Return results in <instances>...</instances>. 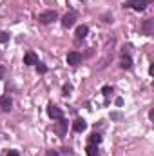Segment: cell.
I'll list each match as a JSON object with an SVG mask.
<instances>
[{"label": "cell", "mask_w": 154, "mask_h": 156, "mask_svg": "<svg viewBox=\"0 0 154 156\" xmlns=\"http://www.w3.org/2000/svg\"><path fill=\"white\" fill-rule=\"evenodd\" d=\"M47 115H49V118H53V120H62V118H64L62 109L56 107V105H53V104L47 105Z\"/></svg>", "instance_id": "6da1fadb"}, {"label": "cell", "mask_w": 154, "mask_h": 156, "mask_svg": "<svg viewBox=\"0 0 154 156\" xmlns=\"http://www.w3.org/2000/svg\"><path fill=\"white\" fill-rule=\"evenodd\" d=\"M56 18V11H44V13H40L38 15V20L42 22V24H51L53 20Z\"/></svg>", "instance_id": "7a4b0ae2"}, {"label": "cell", "mask_w": 154, "mask_h": 156, "mask_svg": "<svg viewBox=\"0 0 154 156\" xmlns=\"http://www.w3.org/2000/svg\"><path fill=\"white\" fill-rule=\"evenodd\" d=\"M11 107H13L11 96H9V94L2 96V98H0V111H2V113H7V111H11Z\"/></svg>", "instance_id": "3957f363"}, {"label": "cell", "mask_w": 154, "mask_h": 156, "mask_svg": "<svg viewBox=\"0 0 154 156\" xmlns=\"http://www.w3.org/2000/svg\"><path fill=\"white\" fill-rule=\"evenodd\" d=\"M82 62V56L78 55L76 51H71V53H67V64L69 66H78Z\"/></svg>", "instance_id": "277c9868"}, {"label": "cell", "mask_w": 154, "mask_h": 156, "mask_svg": "<svg viewBox=\"0 0 154 156\" xmlns=\"http://www.w3.org/2000/svg\"><path fill=\"white\" fill-rule=\"evenodd\" d=\"M24 64H26V66H37V64H38V56L29 51V53H26V56H24Z\"/></svg>", "instance_id": "5b68a950"}, {"label": "cell", "mask_w": 154, "mask_h": 156, "mask_svg": "<svg viewBox=\"0 0 154 156\" xmlns=\"http://www.w3.org/2000/svg\"><path fill=\"white\" fill-rule=\"evenodd\" d=\"M129 5L134 9V11H143L147 7V2L145 0H129Z\"/></svg>", "instance_id": "8992f818"}, {"label": "cell", "mask_w": 154, "mask_h": 156, "mask_svg": "<svg viewBox=\"0 0 154 156\" xmlns=\"http://www.w3.org/2000/svg\"><path fill=\"white\" fill-rule=\"evenodd\" d=\"M75 20H76V16H75L73 13H69V15H65V16L62 18V26H64V27H73V26H75Z\"/></svg>", "instance_id": "52a82bcc"}, {"label": "cell", "mask_w": 154, "mask_h": 156, "mask_svg": "<svg viewBox=\"0 0 154 156\" xmlns=\"http://www.w3.org/2000/svg\"><path fill=\"white\" fill-rule=\"evenodd\" d=\"M73 129L76 131V133H83L85 129H87V123H85V120H82V118H78L73 122Z\"/></svg>", "instance_id": "ba28073f"}, {"label": "cell", "mask_w": 154, "mask_h": 156, "mask_svg": "<svg viewBox=\"0 0 154 156\" xmlns=\"http://www.w3.org/2000/svg\"><path fill=\"white\" fill-rule=\"evenodd\" d=\"M87 33H89V27L87 26H78L76 27V38H85L87 37Z\"/></svg>", "instance_id": "9c48e42d"}, {"label": "cell", "mask_w": 154, "mask_h": 156, "mask_svg": "<svg viewBox=\"0 0 154 156\" xmlns=\"http://www.w3.org/2000/svg\"><path fill=\"white\" fill-rule=\"evenodd\" d=\"M65 129H67V122L62 118V120H60V123L56 125V133H58V134H64V133H65Z\"/></svg>", "instance_id": "30bf717a"}, {"label": "cell", "mask_w": 154, "mask_h": 156, "mask_svg": "<svg viewBox=\"0 0 154 156\" xmlns=\"http://www.w3.org/2000/svg\"><path fill=\"white\" fill-rule=\"evenodd\" d=\"M102 142V136L98 134V133H93L91 136H89V144H93V145H98Z\"/></svg>", "instance_id": "8fae6325"}, {"label": "cell", "mask_w": 154, "mask_h": 156, "mask_svg": "<svg viewBox=\"0 0 154 156\" xmlns=\"http://www.w3.org/2000/svg\"><path fill=\"white\" fill-rule=\"evenodd\" d=\"M121 67H123V69H131V67H132L131 56H123V58H121Z\"/></svg>", "instance_id": "7c38bea8"}, {"label": "cell", "mask_w": 154, "mask_h": 156, "mask_svg": "<svg viewBox=\"0 0 154 156\" xmlns=\"http://www.w3.org/2000/svg\"><path fill=\"white\" fill-rule=\"evenodd\" d=\"M85 151H87V156H94V154H98V153H96L98 149H96V145H93V144H89Z\"/></svg>", "instance_id": "4fadbf2b"}, {"label": "cell", "mask_w": 154, "mask_h": 156, "mask_svg": "<svg viewBox=\"0 0 154 156\" xmlns=\"http://www.w3.org/2000/svg\"><path fill=\"white\" fill-rule=\"evenodd\" d=\"M0 42H2V44L9 42V33H5V31H0Z\"/></svg>", "instance_id": "5bb4252c"}, {"label": "cell", "mask_w": 154, "mask_h": 156, "mask_svg": "<svg viewBox=\"0 0 154 156\" xmlns=\"http://www.w3.org/2000/svg\"><path fill=\"white\" fill-rule=\"evenodd\" d=\"M37 69H38V73L40 75H44V73H47V66H45V64H37Z\"/></svg>", "instance_id": "9a60e30c"}, {"label": "cell", "mask_w": 154, "mask_h": 156, "mask_svg": "<svg viewBox=\"0 0 154 156\" xmlns=\"http://www.w3.org/2000/svg\"><path fill=\"white\" fill-rule=\"evenodd\" d=\"M102 93H103V96H111V93H113V87H109V85H105V87L102 89Z\"/></svg>", "instance_id": "2e32d148"}, {"label": "cell", "mask_w": 154, "mask_h": 156, "mask_svg": "<svg viewBox=\"0 0 154 156\" xmlns=\"http://www.w3.org/2000/svg\"><path fill=\"white\" fill-rule=\"evenodd\" d=\"M4 76H5V67H2V66H0V80H2Z\"/></svg>", "instance_id": "e0dca14e"}, {"label": "cell", "mask_w": 154, "mask_h": 156, "mask_svg": "<svg viewBox=\"0 0 154 156\" xmlns=\"http://www.w3.org/2000/svg\"><path fill=\"white\" fill-rule=\"evenodd\" d=\"M5 156H20V154H18V151H9Z\"/></svg>", "instance_id": "ac0fdd59"}, {"label": "cell", "mask_w": 154, "mask_h": 156, "mask_svg": "<svg viewBox=\"0 0 154 156\" xmlns=\"http://www.w3.org/2000/svg\"><path fill=\"white\" fill-rule=\"evenodd\" d=\"M69 91H71V85H65V87H64V93H65V94H67V93H69Z\"/></svg>", "instance_id": "d6986e66"}, {"label": "cell", "mask_w": 154, "mask_h": 156, "mask_svg": "<svg viewBox=\"0 0 154 156\" xmlns=\"http://www.w3.org/2000/svg\"><path fill=\"white\" fill-rule=\"evenodd\" d=\"M45 156H56V153L53 151V153H47V154H45Z\"/></svg>", "instance_id": "ffe728a7"}, {"label": "cell", "mask_w": 154, "mask_h": 156, "mask_svg": "<svg viewBox=\"0 0 154 156\" xmlns=\"http://www.w3.org/2000/svg\"><path fill=\"white\" fill-rule=\"evenodd\" d=\"M94 156H98V154H94Z\"/></svg>", "instance_id": "44dd1931"}]
</instances>
